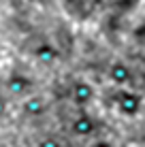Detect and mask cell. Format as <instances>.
<instances>
[{
	"label": "cell",
	"instance_id": "cell-3",
	"mask_svg": "<svg viewBox=\"0 0 145 147\" xmlns=\"http://www.w3.org/2000/svg\"><path fill=\"white\" fill-rule=\"evenodd\" d=\"M107 77H109L111 83H115V85H126V83H130V81H132V70H130V66H128L126 62L115 60V62L109 66Z\"/></svg>",
	"mask_w": 145,
	"mask_h": 147
},
{
	"label": "cell",
	"instance_id": "cell-8",
	"mask_svg": "<svg viewBox=\"0 0 145 147\" xmlns=\"http://www.w3.org/2000/svg\"><path fill=\"white\" fill-rule=\"evenodd\" d=\"M38 147H62V145H60L58 139H51V136H47V139H43L41 143H38Z\"/></svg>",
	"mask_w": 145,
	"mask_h": 147
},
{
	"label": "cell",
	"instance_id": "cell-1",
	"mask_svg": "<svg viewBox=\"0 0 145 147\" xmlns=\"http://www.w3.org/2000/svg\"><path fill=\"white\" fill-rule=\"evenodd\" d=\"M115 105H117V111L124 117H134V115L141 111V96L122 90V92L115 96Z\"/></svg>",
	"mask_w": 145,
	"mask_h": 147
},
{
	"label": "cell",
	"instance_id": "cell-6",
	"mask_svg": "<svg viewBox=\"0 0 145 147\" xmlns=\"http://www.w3.org/2000/svg\"><path fill=\"white\" fill-rule=\"evenodd\" d=\"M22 111H24V115H28V117H41L45 111H47V105H45V100L41 96H30V98L24 100Z\"/></svg>",
	"mask_w": 145,
	"mask_h": 147
},
{
	"label": "cell",
	"instance_id": "cell-5",
	"mask_svg": "<svg viewBox=\"0 0 145 147\" xmlns=\"http://www.w3.org/2000/svg\"><path fill=\"white\" fill-rule=\"evenodd\" d=\"M94 130H96V121L86 113L77 115V117L73 119V124H71V132L75 136H90Z\"/></svg>",
	"mask_w": 145,
	"mask_h": 147
},
{
	"label": "cell",
	"instance_id": "cell-4",
	"mask_svg": "<svg viewBox=\"0 0 145 147\" xmlns=\"http://www.w3.org/2000/svg\"><path fill=\"white\" fill-rule=\"evenodd\" d=\"M7 92L9 94H26L30 88H32V81H30L26 75H22V73H13V75H9L7 77Z\"/></svg>",
	"mask_w": 145,
	"mask_h": 147
},
{
	"label": "cell",
	"instance_id": "cell-7",
	"mask_svg": "<svg viewBox=\"0 0 145 147\" xmlns=\"http://www.w3.org/2000/svg\"><path fill=\"white\" fill-rule=\"evenodd\" d=\"M34 55H36L41 62H53V60H58V49L53 47L51 43H41L36 49H34Z\"/></svg>",
	"mask_w": 145,
	"mask_h": 147
},
{
	"label": "cell",
	"instance_id": "cell-9",
	"mask_svg": "<svg viewBox=\"0 0 145 147\" xmlns=\"http://www.w3.org/2000/svg\"><path fill=\"white\" fill-rule=\"evenodd\" d=\"M7 107H9V105H7V98H4V96H0V117L7 113Z\"/></svg>",
	"mask_w": 145,
	"mask_h": 147
},
{
	"label": "cell",
	"instance_id": "cell-10",
	"mask_svg": "<svg viewBox=\"0 0 145 147\" xmlns=\"http://www.w3.org/2000/svg\"><path fill=\"white\" fill-rule=\"evenodd\" d=\"M92 147H113V145L109 143V141H96V143H94Z\"/></svg>",
	"mask_w": 145,
	"mask_h": 147
},
{
	"label": "cell",
	"instance_id": "cell-2",
	"mask_svg": "<svg viewBox=\"0 0 145 147\" xmlns=\"http://www.w3.org/2000/svg\"><path fill=\"white\" fill-rule=\"evenodd\" d=\"M71 98L77 107H86L94 98V85L90 81H75L71 90Z\"/></svg>",
	"mask_w": 145,
	"mask_h": 147
}]
</instances>
